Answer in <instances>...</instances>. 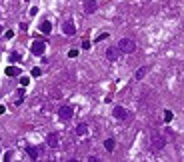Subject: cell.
Segmentation results:
<instances>
[{
    "instance_id": "6da1fadb",
    "label": "cell",
    "mask_w": 184,
    "mask_h": 162,
    "mask_svg": "<svg viewBox=\"0 0 184 162\" xmlns=\"http://www.w3.org/2000/svg\"><path fill=\"white\" fill-rule=\"evenodd\" d=\"M116 48L120 50V54H132L136 50V42L132 40V38H120L118 40V44H116Z\"/></svg>"
},
{
    "instance_id": "7a4b0ae2",
    "label": "cell",
    "mask_w": 184,
    "mask_h": 162,
    "mask_svg": "<svg viewBox=\"0 0 184 162\" xmlns=\"http://www.w3.org/2000/svg\"><path fill=\"white\" fill-rule=\"evenodd\" d=\"M164 146H166V138L162 134H158V132H154L152 138H150V150L152 152H158V150H162Z\"/></svg>"
},
{
    "instance_id": "3957f363",
    "label": "cell",
    "mask_w": 184,
    "mask_h": 162,
    "mask_svg": "<svg viewBox=\"0 0 184 162\" xmlns=\"http://www.w3.org/2000/svg\"><path fill=\"white\" fill-rule=\"evenodd\" d=\"M72 116H74V108L72 106H60L58 108V118L60 120H70Z\"/></svg>"
},
{
    "instance_id": "277c9868",
    "label": "cell",
    "mask_w": 184,
    "mask_h": 162,
    "mask_svg": "<svg viewBox=\"0 0 184 162\" xmlns=\"http://www.w3.org/2000/svg\"><path fill=\"white\" fill-rule=\"evenodd\" d=\"M30 50H32V54H36V56H42V54H44V50H46V42H42V40L32 42Z\"/></svg>"
},
{
    "instance_id": "5b68a950",
    "label": "cell",
    "mask_w": 184,
    "mask_h": 162,
    "mask_svg": "<svg viewBox=\"0 0 184 162\" xmlns=\"http://www.w3.org/2000/svg\"><path fill=\"white\" fill-rule=\"evenodd\" d=\"M62 32L66 34V36H74V34H76V26H74V22H72V20H66V22L62 24Z\"/></svg>"
},
{
    "instance_id": "8992f818",
    "label": "cell",
    "mask_w": 184,
    "mask_h": 162,
    "mask_svg": "<svg viewBox=\"0 0 184 162\" xmlns=\"http://www.w3.org/2000/svg\"><path fill=\"white\" fill-rule=\"evenodd\" d=\"M112 114H114V118H116V120H126V118H128V110L122 108V106H116Z\"/></svg>"
},
{
    "instance_id": "52a82bcc",
    "label": "cell",
    "mask_w": 184,
    "mask_h": 162,
    "mask_svg": "<svg viewBox=\"0 0 184 162\" xmlns=\"http://www.w3.org/2000/svg\"><path fill=\"white\" fill-rule=\"evenodd\" d=\"M46 144H48L50 148H58V144H60V138H58V134H56V132L48 134V138H46Z\"/></svg>"
},
{
    "instance_id": "ba28073f",
    "label": "cell",
    "mask_w": 184,
    "mask_h": 162,
    "mask_svg": "<svg viewBox=\"0 0 184 162\" xmlns=\"http://www.w3.org/2000/svg\"><path fill=\"white\" fill-rule=\"evenodd\" d=\"M118 56H120V50H118L116 46L106 48V58H108V60H118Z\"/></svg>"
},
{
    "instance_id": "9c48e42d",
    "label": "cell",
    "mask_w": 184,
    "mask_h": 162,
    "mask_svg": "<svg viewBox=\"0 0 184 162\" xmlns=\"http://www.w3.org/2000/svg\"><path fill=\"white\" fill-rule=\"evenodd\" d=\"M96 8H98L96 0H86V2H84V12H86V14H92Z\"/></svg>"
},
{
    "instance_id": "30bf717a",
    "label": "cell",
    "mask_w": 184,
    "mask_h": 162,
    "mask_svg": "<svg viewBox=\"0 0 184 162\" xmlns=\"http://www.w3.org/2000/svg\"><path fill=\"white\" fill-rule=\"evenodd\" d=\"M26 154L30 156L32 160H38V156H40V150H38L36 146H26Z\"/></svg>"
},
{
    "instance_id": "8fae6325",
    "label": "cell",
    "mask_w": 184,
    "mask_h": 162,
    "mask_svg": "<svg viewBox=\"0 0 184 162\" xmlns=\"http://www.w3.org/2000/svg\"><path fill=\"white\" fill-rule=\"evenodd\" d=\"M148 72H150V66H142V68H138V70H136V74H134V78L136 80H142L144 76L148 74Z\"/></svg>"
},
{
    "instance_id": "7c38bea8",
    "label": "cell",
    "mask_w": 184,
    "mask_h": 162,
    "mask_svg": "<svg viewBox=\"0 0 184 162\" xmlns=\"http://www.w3.org/2000/svg\"><path fill=\"white\" fill-rule=\"evenodd\" d=\"M50 30H52V24H50L48 20H44V22L40 24V32H44V34H50Z\"/></svg>"
},
{
    "instance_id": "4fadbf2b",
    "label": "cell",
    "mask_w": 184,
    "mask_h": 162,
    "mask_svg": "<svg viewBox=\"0 0 184 162\" xmlns=\"http://www.w3.org/2000/svg\"><path fill=\"white\" fill-rule=\"evenodd\" d=\"M20 74V68H16V66H8L6 68V76H18Z\"/></svg>"
},
{
    "instance_id": "5bb4252c",
    "label": "cell",
    "mask_w": 184,
    "mask_h": 162,
    "mask_svg": "<svg viewBox=\"0 0 184 162\" xmlns=\"http://www.w3.org/2000/svg\"><path fill=\"white\" fill-rule=\"evenodd\" d=\"M86 132H88V124H84V122H82V124H78V126H76V134H78V136L86 134Z\"/></svg>"
},
{
    "instance_id": "9a60e30c",
    "label": "cell",
    "mask_w": 184,
    "mask_h": 162,
    "mask_svg": "<svg viewBox=\"0 0 184 162\" xmlns=\"http://www.w3.org/2000/svg\"><path fill=\"white\" fill-rule=\"evenodd\" d=\"M104 148H106V150H108V152H112V150H114V140H112V138L104 140Z\"/></svg>"
},
{
    "instance_id": "2e32d148",
    "label": "cell",
    "mask_w": 184,
    "mask_h": 162,
    "mask_svg": "<svg viewBox=\"0 0 184 162\" xmlns=\"http://www.w3.org/2000/svg\"><path fill=\"white\" fill-rule=\"evenodd\" d=\"M22 98H24V88H20L18 94H16V104H20V102H22Z\"/></svg>"
},
{
    "instance_id": "e0dca14e",
    "label": "cell",
    "mask_w": 184,
    "mask_h": 162,
    "mask_svg": "<svg viewBox=\"0 0 184 162\" xmlns=\"http://www.w3.org/2000/svg\"><path fill=\"white\" fill-rule=\"evenodd\" d=\"M172 118H174V114L170 112V110H166V112H164V120H166V122H170Z\"/></svg>"
},
{
    "instance_id": "ac0fdd59",
    "label": "cell",
    "mask_w": 184,
    "mask_h": 162,
    "mask_svg": "<svg viewBox=\"0 0 184 162\" xmlns=\"http://www.w3.org/2000/svg\"><path fill=\"white\" fill-rule=\"evenodd\" d=\"M20 84H22V86H28V84H30V78H28V76H22V78H20Z\"/></svg>"
},
{
    "instance_id": "d6986e66",
    "label": "cell",
    "mask_w": 184,
    "mask_h": 162,
    "mask_svg": "<svg viewBox=\"0 0 184 162\" xmlns=\"http://www.w3.org/2000/svg\"><path fill=\"white\" fill-rule=\"evenodd\" d=\"M106 38H108V34L102 32V34H98V36H96V42H102V40H106Z\"/></svg>"
},
{
    "instance_id": "ffe728a7",
    "label": "cell",
    "mask_w": 184,
    "mask_h": 162,
    "mask_svg": "<svg viewBox=\"0 0 184 162\" xmlns=\"http://www.w3.org/2000/svg\"><path fill=\"white\" fill-rule=\"evenodd\" d=\"M40 74H42V70H40L38 66H36V68H32V76H40Z\"/></svg>"
},
{
    "instance_id": "44dd1931",
    "label": "cell",
    "mask_w": 184,
    "mask_h": 162,
    "mask_svg": "<svg viewBox=\"0 0 184 162\" xmlns=\"http://www.w3.org/2000/svg\"><path fill=\"white\" fill-rule=\"evenodd\" d=\"M68 56H70V58H76V56H78V50H70V52H68Z\"/></svg>"
},
{
    "instance_id": "7402d4cb",
    "label": "cell",
    "mask_w": 184,
    "mask_h": 162,
    "mask_svg": "<svg viewBox=\"0 0 184 162\" xmlns=\"http://www.w3.org/2000/svg\"><path fill=\"white\" fill-rule=\"evenodd\" d=\"M82 48H84V50L90 48V40H84V42H82Z\"/></svg>"
},
{
    "instance_id": "603a6c76",
    "label": "cell",
    "mask_w": 184,
    "mask_h": 162,
    "mask_svg": "<svg viewBox=\"0 0 184 162\" xmlns=\"http://www.w3.org/2000/svg\"><path fill=\"white\" fill-rule=\"evenodd\" d=\"M10 58H12V62H16V60H20V56H18V54H16V52H14V54H10Z\"/></svg>"
},
{
    "instance_id": "cb8c5ba5",
    "label": "cell",
    "mask_w": 184,
    "mask_h": 162,
    "mask_svg": "<svg viewBox=\"0 0 184 162\" xmlns=\"http://www.w3.org/2000/svg\"><path fill=\"white\" fill-rule=\"evenodd\" d=\"M10 156H12V154H10V152H6V154H4V156H2V160H4V162H8V160H10Z\"/></svg>"
},
{
    "instance_id": "d4e9b609",
    "label": "cell",
    "mask_w": 184,
    "mask_h": 162,
    "mask_svg": "<svg viewBox=\"0 0 184 162\" xmlns=\"http://www.w3.org/2000/svg\"><path fill=\"white\" fill-rule=\"evenodd\" d=\"M0 34H2V26H0Z\"/></svg>"
},
{
    "instance_id": "484cf974",
    "label": "cell",
    "mask_w": 184,
    "mask_h": 162,
    "mask_svg": "<svg viewBox=\"0 0 184 162\" xmlns=\"http://www.w3.org/2000/svg\"><path fill=\"white\" fill-rule=\"evenodd\" d=\"M26 2H28V0H26Z\"/></svg>"
}]
</instances>
